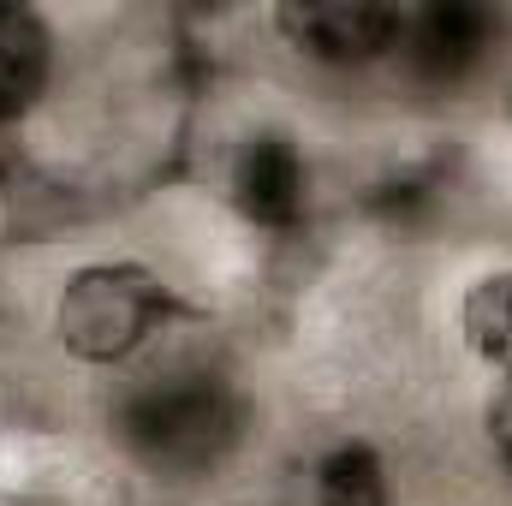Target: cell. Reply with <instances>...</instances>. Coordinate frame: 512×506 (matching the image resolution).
<instances>
[{
	"instance_id": "cell-1",
	"label": "cell",
	"mask_w": 512,
	"mask_h": 506,
	"mask_svg": "<svg viewBox=\"0 0 512 506\" xmlns=\"http://www.w3.org/2000/svg\"><path fill=\"white\" fill-rule=\"evenodd\" d=\"M245 429V405L221 376L185 370V376L149 381L126 411H120V435L126 447L161 477H197L215 471Z\"/></svg>"
},
{
	"instance_id": "cell-2",
	"label": "cell",
	"mask_w": 512,
	"mask_h": 506,
	"mask_svg": "<svg viewBox=\"0 0 512 506\" xmlns=\"http://www.w3.org/2000/svg\"><path fill=\"white\" fill-rule=\"evenodd\" d=\"M167 316V292L149 268L137 262H96L78 268L60 292V340L66 352L90 358V364H114L131 346H143L155 334V322Z\"/></svg>"
},
{
	"instance_id": "cell-3",
	"label": "cell",
	"mask_w": 512,
	"mask_h": 506,
	"mask_svg": "<svg viewBox=\"0 0 512 506\" xmlns=\"http://www.w3.org/2000/svg\"><path fill=\"white\" fill-rule=\"evenodd\" d=\"M280 30L292 48L352 66V60H376L387 48H399L405 12L382 6V0H292V6H280Z\"/></svg>"
},
{
	"instance_id": "cell-4",
	"label": "cell",
	"mask_w": 512,
	"mask_h": 506,
	"mask_svg": "<svg viewBox=\"0 0 512 506\" xmlns=\"http://www.w3.org/2000/svg\"><path fill=\"white\" fill-rule=\"evenodd\" d=\"M489 30H495V18H489L483 6L447 0V6H429V12H417V18H405L399 48H405L429 78H459V72L489 48Z\"/></svg>"
},
{
	"instance_id": "cell-5",
	"label": "cell",
	"mask_w": 512,
	"mask_h": 506,
	"mask_svg": "<svg viewBox=\"0 0 512 506\" xmlns=\"http://www.w3.org/2000/svg\"><path fill=\"white\" fill-rule=\"evenodd\" d=\"M239 209L256 227H292L304 215V161L286 137H256L239 155Z\"/></svg>"
},
{
	"instance_id": "cell-6",
	"label": "cell",
	"mask_w": 512,
	"mask_h": 506,
	"mask_svg": "<svg viewBox=\"0 0 512 506\" xmlns=\"http://www.w3.org/2000/svg\"><path fill=\"white\" fill-rule=\"evenodd\" d=\"M48 66H54L48 24L30 6H0V120H18L42 96Z\"/></svg>"
},
{
	"instance_id": "cell-7",
	"label": "cell",
	"mask_w": 512,
	"mask_h": 506,
	"mask_svg": "<svg viewBox=\"0 0 512 506\" xmlns=\"http://www.w3.org/2000/svg\"><path fill=\"white\" fill-rule=\"evenodd\" d=\"M465 340L483 364H495L501 376H512V274H489L465 292Z\"/></svg>"
},
{
	"instance_id": "cell-8",
	"label": "cell",
	"mask_w": 512,
	"mask_h": 506,
	"mask_svg": "<svg viewBox=\"0 0 512 506\" xmlns=\"http://www.w3.org/2000/svg\"><path fill=\"white\" fill-rule=\"evenodd\" d=\"M316 489H322V506H387V477L382 459L370 447H334L316 471Z\"/></svg>"
},
{
	"instance_id": "cell-9",
	"label": "cell",
	"mask_w": 512,
	"mask_h": 506,
	"mask_svg": "<svg viewBox=\"0 0 512 506\" xmlns=\"http://www.w3.org/2000/svg\"><path fill=\"white\" fill-rule=\"evenodd\" d=\"M489 435H495V453L507 459V471H512V376L495 393V405H489Z\"/></svg>"
}]
</instances>
